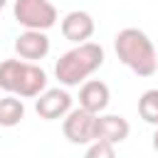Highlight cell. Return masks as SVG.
I'll return each instance as SVG.
<instances>
[{"mask_svg":"<svg viewBox=\"0 0 158 158\" xmlns=\"http://www.w3.org/2000/svg\"><path fill=\"white\" fill-rule=\"evenodd\" d=\"M104 47L96 42H79L72 49H67L57 64H54V77L62 86H79L81 81H86L96 69H101L104 64Z\"/></svg>","mask_w":158,"mask_h":158,"instance_id":"obj_2","label":"cell"},{"mask_svg":"<svg viewBox=\"0 0 158 158\" xmlns=\"http://www.w3.org/2000/svg\"><path fill=\"white\" fill-rule=\"evenodd\" d=\"M131 133V126L123 116L118 114H96V126H94V138L109 141L114 146H118L121 141H126Z\"/></svg>","mask_w":158,"mask_h":158,"instance_id":"obj_9","label":"cell"},{"mask_svg":"<svg viewBox=\"0 0 158 158\" xmlns=\"http://www.w3.org/2000/svg\"><path fill=\"white\" fill-rule=\"evenodd\" d=\"M59 30H62V37H64V40L79 44V42L91 40V35H94V30H96V22H94V17H91L86 10H72V12H67V15L62 17Z\"/></svg>","mask_w":158,"mask_h":158,"instance_id":"obj_7","label":"cell"},{"mask_svg":"<svg viewBox=\"0 0 158 158\" xmlns=\"http://www.w3.org/2000/svg\"><path fill=\"white\" fill-rule=\"evenodd\" d=\"M0 89L22 99H35L47 89V72L27 59L0 62Z\"/></svg>","mask_w":158,"mask_h":158,"instance_id":"obj_3","label":"cell"},{"mask_svg":"<svg viewBox=\"0 0 158 158\" xmlns=\"http://www.w3.org/2000/svg\"><path fill=\"white\" fill-rule=\"evenodd\" d=\"M86 156H89V158H114V156H116V146L109 143V141L94 138V141L86 146Z\"/></svg>","mask_w":158,"mask_h":158,"instance_id":"obj_13","label":"cell"},{"mask_svg":"<svg viewBox=\"0 0 158 158\" xmlns=\"http://www.w3.org/2000/svg\"><path fill=\"white\" fill-rule=\"evenodd\" d=\"M116 57L136 77H153L158 72V49L153 40L138 27H123L114 37Z\"/></svg>","mask_w":158,"mask_h":158,"instance_id":"obj_1","label":"cell"},{"mask_svg":"<svg viewBox=\"0 0 158 158\" xmlns=\"http://www.w3.org/2000/svg\"><path fill=\"white\" fill-rule=\"evenodd\" d=\"M12 15L15 22L25 30H49L57 25L59 15L57 7L49 0H15L12 5Z\"/></svg>","mask_w":158,"mask_h":158,"instance_id":"obj_4","label":"cell"},{"mask_svg":"<svg viewBox=\"0 0 158 158\" xmlns=\"http://www.w3.org/2000/svg\"><path fill=\"white\" fill-rule=\"evenodd\" d=\"M5 5H7V0H0V10H2V7H5Z\"/></svg>","mask_w":158,"mask_h":158,"instance_id":"obj_15","label":"cell"},{"mask_svg":"<svg viewBox=\"0 0 158 158\" xmlns=\"http://www.w3.org/2000/svg\"><path fill=\"white\" fill-rule=\"evenodd\" d=\"M49 37L44 30H25L15 37V52L17 57L27 59V62H37L44 59L49 54Z\"/></svg>","mask_w":158,"mask_h":158,"instance_id":"obj_8","label":"cell"},{"mask_svg":"<svg viewBox=\"0 0 158 158\" xmlns=\"http://www.w3.org/2000/svg\"><path fill=\"white\" fill-rule=\"evenodd\" d=\"M94 126H96V114H91L84 106H79V109H72L64 116L62 131H64V138L69 143H74V146H89L94 141Z\"/></svg>","mask_w":158,"mask_h":158,"instance_id":"obj_5","label":"cell"},{"mask_svg":"<svg viewBox=\"0 0 158 158\" xmlns=\"http://www.w3.org/2000/svg\"><path fill=\"white\" fill-rule=\"evenodd\" d=\"M22 118H25L22 96H15V94L2 96V99H0V126H2V128H12V126H17Z\"/></svg>","mask_w":158,"mask_h":158,"instance_id":"obj_11","label":"cell"},{"mask_svg":"<svg viewBox=\"0 0 158 158\" xmlns=\"http://www.w3.org/2000/svg\"><path fill=\"white\" fill-rule=\"evenodd\" d=\"M138 116L151 123V126H158V89H148L141 94L138 99Z\"/></svg>","mask_w":158,"mask_h":158,"instance_id":"obj_12","label":"cell"},{"mask_svg":"<svg viewBox=\"0 0 158 158\" xmlns=\"http://www.w3.org/2000/svg\"><path fill=\"white\" fill-rule=\"evenodd\" d=\"M153 151L158 153V126H156V131H153Z\"/></svg>","mask_w":158,"mask_h":158,"instance_id":"obj_14","label":"cell"},{"mask_svg":"<svg viewBox=\"0 0 158 158\" xmlns=\"http://www.w3.org/2000/svg\"><path fill=\"white\" fill-rule=\"evenodd\" d=\"M35 111L44 121L64 118L72 111V94L67 89H44L40 96H35Z\"/></svg>","mask_w":158,"mask_h":158,"instance_id":"obj_6","label":"cell"},{"mask_svg":"<svg viewBox=\"0 0 158 158\" xmlns=\"http://www.w3.org/2000/svg\"><path fill=\"white\" fill-rule=\"evenodd\" d=\"M109 101H111V91H109V86H106L104 81H99V79H86V81H81L79 106H84V109L91 111V114H101V111H106Z\"/></svg>","mask_w":158,"mask_h":158,"instance_id":"obj_10","label":"cell"}]
</instances>
